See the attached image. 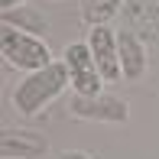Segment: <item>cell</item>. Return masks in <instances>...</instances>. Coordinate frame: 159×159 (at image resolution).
<instances>
[{
	"mask_svg": "<svg viewBox=\"0 0 159 159\" xmlns=\"http://www.w3.org/2000/svg\"><path fill=\"white\" fill-rule=\"evenodd\" d=\"M68 81H71L68 65L65 62H52V65H46V68H39V71H30V75L20 81V88L13 91V104H16L20 114L33 117V114H39L42 107L49 104V101L59 98Z\"/></svg>",
	"mask_w": 159,
	"mask_h": 159,
	"instance_id": "cell-1",
	"label": "cell"
},
{
	"mask_svg": "<svg viewBox=\"0 0 159 159\" xmlns=\"http://www.w3.org/2000/svg\"><path fill=\"white\" fill-rule=\"evenodd\" d=\"M0 46H3V59L10 65H16V68H23V71H39V68H46V65H52L49 46L39 39V36H30L23 30L3 26Z\"/></svg>",
	"mask_w": 159,
	"mask_h": 159,
	"instance_id": "cell-2",
	"label": "cell"
},
{
	"mask_svg": "<svg viewBox=\"0 0 159 159\" xmlns=\"http://www.w3.org/2000/svg\"><path fill=\"white\" fill-rule=\"evenodd\" d=\"M65 65H68V75H71V88L78 94H101V68L84 42L65 46Z\"/></svg>",
	"mask_w": 159,
	"mask_h": 159,
	"instance_id": "cell-3",
	"label": "cell"
},
{
	"mask_svg": "<svg viewBox=\"0 0 159 159\" xmlns=\"http://www.w3.org/2000/svg\"><path fill=\"white\" fill-rule=\"evenodd\" d=\"M68 111L81 120H101V124H127V117H130L127 104L111 94H78V98H71Z\"/></svg>",
	"mask_w": 159,
	"mask_h": 159,
	"instance_id": "cell-4",
	"label": "cell"
},
{
	"mask_svg": "<svg viewBox=\"0 0 159 159\" xmlns=\"http://www.w3.org/2000/svg\"><path fill=\"white\" fill-rule=\"evenodd\" d=\"M88 49H91V55H94L104 81H117V78L124 75V68H120V52H117V33H111L107 26H91Z\"/></svg>",
	"mask_w": 159,
	"mask_h": 159,
	"instance_id": "cell-5",
	"label": "cell"
},
{
	"mask_svg": "<svg viewBox=\"0 0 159 159\" xmlns=\"http://www.w3.org/2000/svg\"><path fill=\"white\" fill-rule=\"evenodd\" d=\"M124 20H127V30L136 33L140 39L159 42V3H149V0H124Z\"/></svg>",
	"mask_w": 159,
	"mask_h": 159,
	"instance_id": "cell-6",
	"label": "cell"
},
{
	"mask_svg": "<svg viewBox=\"0 0 159 159\" xmlns=\"http://www.w3.org/2000/svg\"><path fill=\"white\" fill-rule=\"evenodd\" d=\"M117 52H120V68H124V78L136 81L146 71V49H143V39L130 30L117 33Z\"/></svg>",
	"mask_w": 159,
	"mask_h": 159,
	"instance_id": "cell-7",
	"label": "cell"
},
{
	"mask_svg": "<svg viewBox=\"0 0 159 159\" xmlns=\"http://www.w3.org/2000/svg\"><path fill=\"white\" fill-rule=\"evenodd\" d=\"M0 153L3 159H39L46 153V140L39 133H26V130H3Z\"/></svg>",
	"mask_w": 159,
	"mask_h": 159,
	"instance_id": "cell-8",
	"label": "cell"
},
{
	"mask_svg": "<svg viewBox=\"0 0 159 159\" xmlns=\"http://www.w3.org/2000/svg\"><path fill=\"white\" fill-rule=\"evenodd\" d=\"M3 26H13V30H23V33H46V16L39 10H30V7H20V10H3Z\"/></svg>",
	"mask_w": 159,
	"mask_h": 159,
	"instance_id": "cell-9",
	"label": "cell"
},
{
	"mask_svg": "<svg viewBox=\"0 0 159 159\" xmlns=\"http://www.w3.org/2000/svg\"><path fill=\"white\" fill-rule=\"evenodd\" d=\"M124 7V0H84L81 13L91 26H107V20H114Z\"/></svg>",
	"mask_w": 159,
	"mask_h": 159,
	"instance_id": "cell-10",
	"label": "cell"
},
{
	"mask_svg": "<svg viewBox=\"0 0 159 159\" xmlns=\"http://www.w3.org/2000/svg\"><path fill=\"white\" fill-rule=\"evenodd\" d=\"M59 159H91V156H88V153H81V149H65Z\"/></svg>",
	"mask_w": 159,
	"mask_h": 159,
	"instance_id": "cell-11",
	"label": "cell"
},
{
	"mask_svg": "<svg viewBox=\"0 0 159 159\" xmlns=\"http://www.w3.org/2000/svg\"><path fill=\"white\" fill-rule=\"evenodd\" d=\"M20 3H23V0H0V7H3V10H16Z\"/></svg>",
	"mask_w": 159,
	"mask_h": 159,
	"instance_id": "cell-12",
	"label": "cell"
}]
</instances>
